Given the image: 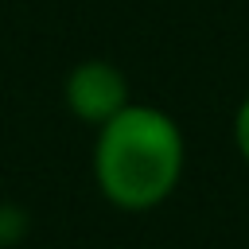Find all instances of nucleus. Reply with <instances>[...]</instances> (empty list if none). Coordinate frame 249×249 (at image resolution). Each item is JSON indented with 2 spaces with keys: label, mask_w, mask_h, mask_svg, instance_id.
Wrapping results in <instances>:
<instances>
[{
  "label": "nucleus",
  "mask_w": 249,
  "mask_h": 249,
  "mask_svg": "<svg viewBox=\"0 0 249 249\" xmlns=\"http://www.w3.org/2000/svg\"><path fill=\"white\" fill-rule=\"evenodd\" d=\"M233 148H237V156L249 163V89H245V97H241L237 109H233Z\"/></svg>",
  "instance_id": "obj_4"
},
{
  "label": "nucleus",
  "mask_w": 249,
  "mask_h": 249,
  "mask_svg": "<svg viewBox=\"0 0 249 249\" xmlns=\"http://www.w3.org/2000/svg\"><path fill=\"white\" fill-rule=\"evenodd\" d=\"M187 171V140L160 105L128 101L93 140V183L101 198L124 214L163 206Z\"/></svg>",
  "instance_id": "obj_1"
},
{
  "label": "nucleus",
  "mask_w": 249,
  "mask_h": 249,
  "mask_svg": "<svg viewBox=\"0 0 249 249\" xmlns=\"http://www.w3.org/2000/svg\"><path fill=\"white\" fill-rule=\"evenodd\" d=\"M62 101L82 124L101 128L132 101L128 74L109 58H86V62L70 66V74L62 78Z\"/></svg>",
  "instance_id": "obj_2"
},
{
  "label": "nucleus",
  "mask_w": 249,
  "mask_h": 249,
  "mask_svg": "<svg viewBox=\"0 0 249 249\" xmlns=\"http://www.w3.org/2000/svg\"><path fill=\"white\" fill-rule=\"evenodd\" d=\"M27 226H31V218H27L23 206H16V202H0V245H16V241H23V237H27Z\"/></svg>",
  "instance_id": "obj_3"
}]
</instances>
